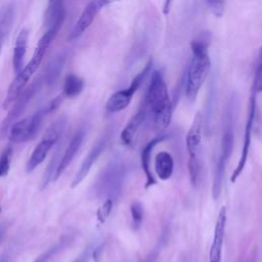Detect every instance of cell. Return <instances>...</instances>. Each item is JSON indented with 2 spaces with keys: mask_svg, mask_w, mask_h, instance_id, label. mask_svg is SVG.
I'll return each instance as SVG.
<instances>
[{
  "mask_svg": "<svg viewBox=\"0 0 262 262\" xmlns=\"http://www.w3.org/2000/svg\"><path fill=\"white\" fill-rule=\"evenodd\" d=\"M113 205H114V200L108 198L104 201L102 206L98 209L97 218L101 223H103L104 220L110 216V214L112 212V209H113Z\"/></svg>",
  "mask_w": 262,
  "mask_h": 262,
  "instance_id": "cb8c5ba5",
  "label": "cell"
},
{
  "mask_svg": "<svg viewBox=\"0 0 262 262\" xmlns=\"http://www.w3.org/2000/svg\"><path fill=\"white\" fill-rule=\"evenodd\" d=\"M144 262H154V259H151V258H147Z\"/></svg>",
  "mask_w": 262,
  "mask_h": 262,
  "instance_id": "1f68e13d",
  "label": "cell"
},
{
  "mask_svg": "<svg viewBox=\"0 0 262 262\" xmlns=\"http://www.w3.org/2000/svg\"><path fill=\"white\" fill-rule=\"evenodd\" d=\"M256 258H257L256 251H252L251 253L241 257L238 262H256Z\"/></svg>",
  "mask_w": 262,
  "mask_h": 262,
  "instance_id": "83f0119b",
  "label": "cell"
},
{
  "mask_svg": "<svg viewBox=\"0 0 262 262\" xmlns=\"http://www.w3.org/2000/svg\"><path fill=\"white\" fill-rule=\"evenodd\" d=\"M0 212H1V208H0Z\"/></svg>",
  "mask_w": 262,
  "mask_h": 262,
  "instance_id": "836d02e7",
  "label": "cell"
},
{
  "mask_svg": "<svg viewBox=\"0 0 262 262\" xmlns=\"http://www.w3.org/2000/svg\"><path fill=\"white\" fill-rule=\"evenodd\" d=\"M123 167L119 164H113L107 167L104 171L101 180L98 183V192L99 194H106L107 199H113L117 195L123 178Z\"/></svg>",
  "mask_w": 262,
  "mask_h": 262,
  "instance_id": "7c38bea8",
  "label": "cell"
},
{
  "mask_svg": "<svg viewBox=\"0 0 262 262\" xmlns=\"http://www.w3.org/2000/svg\"><path fill=\"white\" fill-rule=\"evenodd\" d=\"M92 251L93 250L91 248L85 249V251L79 257H77L73 262H88L91 255H92Z\"/></svg>",
  "mask_w": 262,
  "mask_h": 262,
  "instance_id": "4316f807",
  "label": "cell"
},
{
  "mask_svg": "<svg viewBox=\"0 0 262 262\" xmlns=\"http://www.w3.org/2000/svg\"><path fill=\"white\" fill-rule=\"evenodd\" d=\"M147 111L144 104L142 105L141 108L129 120V122L126 124L124 129L121 132V141L125 145H129L132 143L134 136L139 129L140 125L143 123L145 117H146Z\"/></svg>",
  "mask_w": 262,
  "mask_h": 262,
  "instance_id": "e0dca14e",
  "label": "cell"
},
{
  "mask_svg": "<svg viewBox=\"0 0 262 262\" xmlns=\"http://www.w3.org/2000/svg\"><path fill=\"white\" fill-rule=\"evenodd\" d=\"M151 59L148 60V62L145 64V67L133 78L132 82L130 83L129 87L126 89H122L120 91L115 92L111 97L107 99L105 103V108L106 111L111 113H118L126 108L134 95V93L137 91L143 80L145 79L146 75L149 73L150 68H151Z\"/></svg>",
  "mask_w": 262,
  "mask_h": 262,
  "instance_id": "52a82bcc",
  "label": "cell"
},
{
  "mask_svg": "<svg viewBox=\"0 0 262 262\" xmlns=\"http://www.w3.org/2000/svg\"><path fill=\"white\" fill-rule=\"evenodd\" d=\"M256 94L257 91L255 87H252V92L250 96V104H249V113H248V118L245 126V133H244V141H243V146H242V152L239 157V161L234 168L230 180L231 182H235L238 178V176L242 174L247 160L249 156V150H250V145H251V139H252V132H253V127H254V121H255V114H256Z\"/></svg>",
  "mask_w": 262,
  "mask_h": 262,
  "instance_id": "9c48e42d",
  "label": "cell"
},
{
  "mask_svg": "<svg viewBox=\"0 0 262 262\" xmlns=\"http://www.w3.org/2000/svg\"><path fill=\"white\" fill-rule=\"evenodd\" d=\"M208 46L209 39L206 36H201L190 43L191 57L185 79V96L190 101L195 100L211 70Z\"/></svg>",
  "mask_w": 262,
  "mask_h": 262,
  "instance_id": "6da1fadb",
  "label": "cell"
},
{
  "mask_svg": "<svg viewBox=\"0 0 262 262\" xmlns=\"http://www.w3.org/2000/svg\"><path fill=\"white\" fill-rule=\"evenodd\" d=\"M0 262H6V259L2 258V259H0Z\"/></svg>",
  "mask_w": 262,
  "mask_h": 262,
  "instance_id": "d6a6232c",
  "label": "cell"
},
{
  "mask_svg": "<svg viewBox=\"0 0 262 262\" xmlns=\"http://www.w3.org/2000/svg\"><path fill=\"white\" fill-rule=\"evenodd\" d=\"M12 156V148L11 146H7L0 155V177H4L8 174L10 168Z\"/></svg>",
  "mask_w": 262,
  "mask_h": 262,
  "instance_id": "7402d4cb",
  "label": "cell"
},
{
  "mask_svg": "<svg viewBox=\"0 0 262 262\" xmlns=\"http://www.w3.org/2000/svg\"><path fill=\"white\" fill-rule=\"evenodd\" d=\"M85 83L82 78L75 74H69L63 81L62 92L63 95L70 98L78 96L84 89Z\"/></svg>",
  "mask_w": 262,
  "mask_h": 262,
  "instance_id": "ffe728a7",
  "label": "cell"
},
{
  "mask_svg": "<svg viewBox=\"0 0 262 262\" xmlns=\"http://www.w3.org/2000/svg\"><path fill=\"white\" fill-rule=\"evenodd\" d=\"M165 139L164 136H157L155 137L154 139H151L148 143L145 144V146L142 148L141 150V155H140V160H141V167H142V170L145 174V177H146V181H145V188L156 184V179L155 177L152 176V173L150 172V167H149V164H150V157H151V152H152V149L154 147L160 143L161 141H163Z\"/></svg>",
  "mask_w": 262,
  "mask_h": 262,
  "instance_id": "ac0fdd59",
  "label": "cell"
},
{
  "mask_svg": "<svg viewBox=\"0 0 262 262\" xmlns=\"http://www.w3.org/2000/svg\"><path fill=\"white\" fill-rule=\"evenodd\" d=\"M64 125H66V120L63 118H59L47 129L45 135L39 141V143L34 147L28 160V163L26 166V171L28 173H31L32 171H34L40 164L44 162L49 150L61 135Z\"/></svg>",
  "mask_w": 262,
  "mask_h": 262,
  "instance_id": "5b68a950",
  "label": "cell"
},
{
  "mask_svg": "<svg viewBox=\"0 0 262 262\" xmlns=\"http://www.w3.org/2000/svg\"><path fill=\"white\" fill-rule=\"evenodd\" d=\"M130 212H131V217H132V223L134 225V228L137 229L140 227L142 220H143V206L140 202L134 201L132 202L130 206Z\"/></svg>",
  "mask_w": 262,
  "mask_h": 262,
  "instance_id": "44dd1931",
  "label": "cell"
},
{
  "mask_svg": "<svg viewBox=\"0 0 262 262\" xmlns=\"http://www.w3.org/2000/svg\"><path fill=\"white\" fill-rule=\"evenodd\" d=\"M110 139V134H105L102 137H100L96 143L91 147V149L89 150V152L87 154V156L84 158L83 162L81 163L78 171L76 172L74 179L71 183V187L74 188L76 186H78L88 175L91 167L93 166V164L96 162V160L99 158V156L103 152V150L105 149L107 142Z\"/></svg>",
  "mask_w": 262,
  "mask_h": 262,
  "instance_id": "8fae6325",
  "label": "cell"
},
{
  "mask_svg": "<svg viewBox=\"0 0 262 262\" xmlns=\"http://www.w3.org/2000/svg\"><path fill=\"white\" fill-rule=\"evenodd\" d=\"M3 38H4V32H3V30L0 28V52H1L2 44H3Z\"/></svg>",
  "mask_w": 262,
  "mask_h": 262,
  "instance_id": "f1b7e54d",
  "label": "cell"
},
{
  "mask_svg": "<svg viewBox=\"0 0 262 262\" xmlns=\"http://www.w3.org/2000/svg\"><path fill=\"white\" fill-rule=\"evenodd\" d=\"M174 170V160L168 151H160L155 159V171L161 180H168Z\"/></svg>",
  "mask_w": 262,
  "mask_h": 262,
  "instance_id": "d6986e66",
  "label": "cell"
},
{
  "mask_svg": "<svg viewBox=\"0 0 262 262\" xmlns=\"http://www.w3.org/2000/svg\"><path fill=\"white\" fill-rule=\"evenodd\" d=\"M36 90H37V85L32 84L28 89H25V91L15 100L13 105L10 107L7 116L3 119V121L0 124V139H3L5 136L8 135L11 125L14 122H16V119L24 113L28 103L34 96Z\"/></svg>",
  "mask_w": 262,
  "mask_h": 262,
  "instance_id": "30bf717a",
  "label": "cell"
},
{
  "mask_svg": "<svg viewBox=\"0 0 262 262\" xmlns=\"http://www.w3.org/2000/svg\"><path fill=\"white\" fill-rule=\"evenodd\" d=\"M28 39H29V31L26 29L20 30V32L18 33L15 39L13 56H12V67L15 75L18 74L24 69V60H25V55L27 51Z\"/></svg>",
  "mask_w": 262,
  "mask_h": 262,
  "instance_id": "2e32d148",
  "label": "cell"
},
{
  "mask_svg": "<svg viewBox=\"0 0 262 262\" xmlns=\"http://www.w3.org/2000/svg\"><path fill=\"white\" fill-rule=\"evenodd\" d=\"M4 232H5V228H4L3 225H1V226H0V241H1V238H2V236H3V234H4Z\"/></svg>",
  "mask_w": 262,
  "mask_h": 262,
  "instance_id": "4dcf8cb0",
  "label": "cell"
},
{
  "mask_svg": "<svg viewBox=\"0 0 262 262\" xmlns=\"http://www.w3.org/2000/svg\"><path fill=\"white\" fill-rule=\"evenodd\" d=\"M202 138H203V116L201 112L194 115L191 126L187 132L185 142L189 156L188 171L190 182L193 187H198L203 177L202 160Z\"/></svg>",
  "mask_w": 262,
  "mask_h": 262,
  "instance_id": "277c9868",
  "label": "cell"
},
{
  "mask_svg": "<svg viewBox=\"0 0 262 262\" xmlns=\"http://www.w3.org/2000/svg\"><path fill=\"white\" fill-rule=\"evenodd\" d=\"M64 245V242H61L57 245H55L54 247L50 248L49 250H47L45 253H43L42 255H40L34 262H47L50 258H52Z\"/></svg>",
  "mask_w": 262,
  "mask_h": 262,
  "instance_id": "d4e9b609",
  "label": "cell"
},
{
  "mask_svg": "<svg viewBox=\"0 0 262 262\" xmlns=\"http://www.w3.org/2000/svg\"><path fill=\"white\" fill-rule=\"evenodd\" d=\"M117 1H119V0H103V3H104V5L106 6V5L112 4V3H114V2H117Z\"/></svg>",
  "mask_w": 262,
  "mask_h": 262,
  "instance_id": "f546056e",
  "label": "cell"
},
{
  "mask_svg": "<svg viewBox=\"0 0 262 262\" xmlns=\"http://www.w3.org/2000/svg\"><path fill=\"white\" fill-rule=\"evenodd\" d=\"M40 63H41V60H38L36 57L32 56L29 63L18 74L15 75V78L13 79V81L10 83L8 87L6 97L3 101V104H2L3 110H8L9 107H11L12 103H14L15 100L19 97V95L25 91L27 84L29 83L30 79L39 68Z\"/></svg>",
  "mask_w": 262,
  "mask_h": 262,
  "instance_id": "ba28073f",
  "label": "cell"
},
{
  "mask_svg": "<svg viewBox=\"0 0 262 262\" xmlns=\"http://www.w3.org/2000/svg\"><path fill=\"white\" fill-rule=\"evenodd\" d=\"M207 4H208L210 10L216 16H221L222 15L225 0H207Z\"/></svg>",
  "mask_w": 262,
  "mask_h": 262,
  "instance_id": "484cf974",
  "label": "cell"
},
{
  "mask_svg": "<svg viewBox=\"0 0 262 262\" xmlns=\"http://www.w3.org/2000/svg\"><path fill=\"white\" fill-rule=\"evenodd\" d=\"M103 0H91L87 6L82 11L81 15L79 16L78 20L76 21L70 36L69 41L74 40L78 37H80L92 24L94 18L96 17L97 13L100 11L102 7H104Z\"/></svg>",
  "mask_w": 262,
  "mask_h": 262,
  "instance_id": "4fadbf2b",
  "label": "cell"
},
{
  "mask_svg": "<svg viewBox=\"0 0 262 262\" xmlns=\"http://www.w3.org/2000/svg\"><path fill=\"white\" fill-rule=\"evenodd\" d=\"M234 117L231 111H227L223 121V131L220 141V148L218 158L216 161V166L214 170V178L212 185V196L216 201L219 199L224 174L226 171L227 163L230 159L232 148H233V139H234Z\"/></svg>",
  "mask_w": 262,
  "mask_h": 262,
  "instance_id": "3957f363",
  "label": "cell"
},
{
  "mask_svg": "<svg viewBox=\"0 0 262 262\" xmlns=\"http://www.w3.org/2000/svg\"><path fill=\"white\" fill-rule=\"evenodd\" d=\"M47 113V110L44 108L34 115L14 122L8 132L9 141L13 143H23L33 139L37 135L43 118Z\"/></svg>",
  "mask_w": 262,
  "mask_h": 262,
  "instance_id": "8992f818",
  "label": "cell"
},
{
  "mask_svg": "<svg viewBox=\"0 0 262 262\" xmlns=\"http://www.w3.org/2000/svg\"><path fill=\"white\" fill-rule=\"evenodd\" d=\"M225 224H226V210L222 207L218 213L216 220L214 236L209 252V262H221L222 249L225 235Z\"/></svg>",
  "mask_w": 262,
  "mask_h": 262,
  "instance_id": "5bb4252c",
  "label": "cell"
},
{
  "mask_svg": "<svg viewBox=\"0 0 262 262\" xmlns=\"http://www.w3.org/2000/svg\"><path fill=\"white\" fill-rule=\"evenodd\" d=\"M253 86L255 87L257 93L262 92V47L260 49V53H259V57H258V62H257Z\"/></svg>",
  "mask_w": 262,
  "mask_h": 262,
  "instance_id": "603a6c76",
  "label": "cell"
},
{
  "mask_svg": "<svg viewBox=\"0 0 262 262\" xmlns=\"http://www.w3.org/2000/svg\"><path fill=\"white\" fill-rule=\"evenodd\" d=\"M143 104L158 128L165 129L169 126L172 117V102L166 82L159 71L151 73Z\"/></svg>",
  "mask_w": 262,
  "mask_h": 262,
  "instance_id": "7a4b0ae2",
  "label": "cell"
},
{
  "mask_svg": "<svg viewBox=\"0 0 262 262\" xmlns=\"http://www.w3.org/2000/svg\"><path fill=\"white\" fill-rule=\"evenodd\" d=\"M84 137H85V132L84 130H80L78 131L74 137L72 138V140L70 141L69 145L67 146L62 157L60 158L59 160V163H58V166H57V169L55 171V174H54V177H53V181L57 180L61 174L64 172V170L67 169V167L72 163L73 159L75 158V156L77 155L78 150L80 149L81 145H82V142L84 140Z\"/></svg>",
  "mask_w": 262,
  "mask_h": 262,
  "instance_id": "9a60e30c",
  "label": "cell"
}]
</instances>
